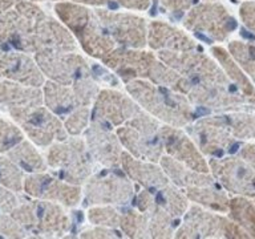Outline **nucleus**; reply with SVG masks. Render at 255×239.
Instances as JSON below:
<instances>
[{
	"mask_svg": "<svg viewBox=\"0 0 255 239\" xmlns=\"http://www.w3.org/2000/svg\"><path fill=\"white\" fill-rule=\"evenodd\" d=\"M215 173L227 189L235 193L255 194V170L238 159H229L225 162L214 163Z\"/></svg>",
	"mask_w": 255,
	"mask_h": 239,
	"instance_id": "f257e3e1",
	"label": "nucleus"
},
{
	"mask_svg": "<svg viewBox=\"0 0 255 239\" xmlns=\"http://www.w3.org/2000/svg\"><path fill=\"white\" fill-rule=\"evenodd\" d=\"M233 217L246 226L255 227V206H253L249 201H233Z\"/></svg>",
	"mask_w": 255,
	"mask_h": 239,
	"instance_id": "f03ea898",
	"label": "nucleus"
},
{
	"mask_svg": "<svg viewBox=\"0 0 255 239\" xmlns=\"http://www.w3.org/2000/svg\"><path fill=\"white\" fill-rule=\"evenodd\" d=\"M231 49L243 67L255 77V45H231Z\"/></svg>",
	"mask_w": 255,
	"mask_h": 239,
	"instance_id": "7ed1b4c3",
	"label": "nucleus"
},
{
	"mask_svg": "<svg viewBox=\"0 0 255 239\" xmlns=\"http://www.w3.org/2000/svg\"><path fill=\"white\" fill-rule=\"evenodd\" d=\"M242 16L246 23L255 31V4H246L242 7Z\"/></svg>",
	"mask_w": 255,
	"mask_h": 239,
	"instance_id": "20e7f679",
	"label": "nucleus"
},
{
	"mask_svg": "<svg viewBox=\"0 0 255 239\" xmlns=\"http://www.w3.org/2000/svg\"><path fill=\"white\" fill-rule=\"evenodd\" d=\"M1 48H3L4 51H8V49H9V45H8V44H3V45H1Z\"/></svg>",
	"mask_w": 255,
	"mask_h": 239,
	"instance_id": "39448f33",
	"label": "nucleus"
},
{
	"mask_svg": "<svg viewBox=\"0 0 255 239\" xmlns=\"http://www.w3.org/2000/svg\"><path fill=\"white\" fill-rule=\"evenodd\" d=\"M109 7H111L112 9H115V8H117V4H116V3H109Z\"/></svg>",
	"mask_w": 255,
	"mask_h": 239,
	"instance_id": "423d86ee",
	"label": "nucleus"
}]
</instances>
